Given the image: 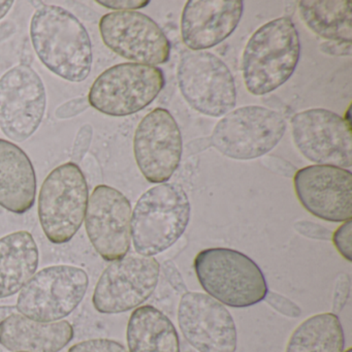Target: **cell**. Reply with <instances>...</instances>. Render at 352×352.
<instances>
[{
    "instance_id": "6da1fadb",
    "label": "cell",
    "mask_w": 352,
    "mask_h": 352,
    "mask_svg": "<svg viewBox=\"0 0 352 352\" xmlns=\"http://www.w3.org/2000/svg\"><path fill=\"white\" fill-rule=\"evenodd\" d=\"M30 38L41 63L55 75L72 83H81L90 75L91 41L71 12L42 3L32 16Z\"/></svg>"
},
{
    "instance_id": "7a4b0ae2",
    "label": "cell",
    "mask_w": 352,
    "mask_h": 352,
    "mask_svg": "<svg viewBox=\"0 0 352 352\" xmlns=\"http://www.w3.org/2000/svg\"><path fill=\"white\" fill-rule=\"evenodd\" d=\"M300 54L298 30L292 19L278 18L252 34L243 53V79L253 96H265L294 75Z\"/></svg>"
},
{
    "instance_id": "3957f363",
    "label": "cell",
    "mask_w": 352,
    "mask_h": 352,
    "mask_svg": "<svg viewBox=\"0 0 352 352\" xmlns=\"http://www.w3.org/2000/svg\"><path fill=\"white\" fill-rule=\"evenodd\" d=\"M190 210L188 195L177 183H162L146 191L131 213L135 252L152 257L168 250L184 234Z\"/></svg>"
},
{
    "instance_id": "277c9868",
    "label": "cell",
    "mask_w": 352,
    "mask_h": 352,
    "mask_svg": "<svg viewBox=\"0 0 352 352\" xmlns=\"http://www.w3.org/2000/svg\"><path fill=\"white\" fill-rule=\"evenodd\" d=\"M195 271L208 296L230 308L258 304L269 292L261 267L234 249L201 250L195 256Z\"/></svg>"
},
{
    "instance_id": "5b68a950",
    "label": "cell",
    "mask_w": 352,
    "mask_h": 352,
    "mask_svg": "<svg viewBox=\"0 0 352 352\" xmlns=\"http://www.w3.org/2000/svg\"><path fill=\"white\" fill-rule=\"evenodd\" d=\"M89 190L81 168L67 162L45 179L38 195V219L43 232L53 244L69 242L85 218Z\"/></svg>"
},
{
    "instance_id": "8992f818",
    "label": "cell",
    "mask_w": 352,
    "mask_h": 352,
    "mask_svg": "<svg viewBox=\"0 0 352 352\" xmlns=\"http://www.w3.org/2000/svg\"><path fill=\"white\" fill-rule=\"evenodd\" d=\"M166 85L164 72L153 65L120 63L106 69L90 88L88 102L113 117L135 114L149 106Z\"/></svg>"
},
{
    "instance_id": "52a82bcc",
    "label": "cell",
    "mask_w": 352,
    "mask_h": 352,
    "mask_svg": "<svg viewBox=\"0 0 352 352\" xmlns=\"http://www.w3.org/2000/svg\"><path fill=\"white\" fill-rule=\"evenodd\" d=\"M89 285L87 273L74 265L41 270L18 296V312L38 322H56L78 308Z\"/></svg>"
},
{
    "instance_id": "ba28073f",
    "label": "cell",
    "mask_w": 352,
    "mask_h": 352,
    "mask_svg": "<svg viewBox=\"0 0 352 352\" xmlns=\"http://www.w3.org/2000/svg\"><path fill=\"white\" fill-rule=\"evenodd\" d=\"M285 131L286 121L280 113L265 107L247 106L220 119L210 142L224 156L250 160L272 151Z\"/></svg>"
},
{
    "instance_id": "9c48e42d",
    "label": "cell",
    "mask_w": 352,
    "mask_h": 352,
    "mask_svg": "<svg viewBox=\"0 0 352 352\" xmlns=\"http://www.w3.org/2000/svg\"><path fill=\"white\" fill-rule=\"evenodd\" d=\"M177 77L183 98L201 114L218 118L236 107V88L232 72L216 55L207 51H185Z\"/></svg>"
},
{
    "instance_id": "30bf717a",
    "label": "cell",
    "mask_w": 352,
    "mask_h": 352,
    "mask_svg": "<svg viewBox=\"0 0 352 352\" xmlns=\"http://www.w3.org/2000/svg\"><path fill=\"white\" fill-rule=\"evenodd\" d=\"M160 263L138 253L113 261L100 275L92 305L102 314H120L149 300L157 287Z\"/></svg>"
},
{
    "instance_id": "8fae6325",
    "label": "cell",
    "mask_w": 352,
    "mask_h": 352,
    "mask_svg": "<svg viewBox=\"0 0 352 352\" xmlns=\"http://www.w3.org/2000/svg\"><path fill=\"white\" fill-rule=\"evenodd\" d=\"M47 108L44 82L26 63L0 78V129L11 141L22 143L40 127Z\"/></svg>"
},
{
    "instance_id": "7c38bea8",
    "label": "cell",
    "mask_w": 352,
    "mask_h": 352,
    "mask_svg": "<svg viewBox=\"0 0 352 352\" xmlns=\"http://www.w3.org/2000/svg\"><path fill=\"white\" fill-rule=\"evenodd\" d=\"M102 42L122 58L140 65H164L172 44L153 19L137 11L112 12L100 21Z\"/></svg>"
},
{
    "instance_id": "4fadbf2b",
    "label": "cell",
    "mask_w": 352,
    "mask_h": 352,
    "mask_svg": "<svg viewBox=\"0 0 352 352\" xmlns=\"http://www.w3.org/2000/svg\"><path fill=\"white\" fill-rule=\"evenodd\" d=\"M292 138L298 151L322 166H352L351 123L325 109H310L292 119Z\"/></svg>"
},
{
    "instance_id": "5bb4252c",
    "label": "cell",
    "mask_w": 352,
    "mask_h": 352,
    "mask_svg": "<svg viewBox=\"0 0 352 352\" xmlns=\"http://www.w3.org/2000/svg\"><path fill=\"white\" fill-rule=\"evenodd\" d=\"M182 152L180 129L168 110L154 109L142 119L133 138V153L146 180L154 184L170 180Z\"/></svg>"
},
{
    "instance_id": "9a60e30c",
    "label": "cell",
    "mask_w": 352,
    "mask_h": 352,
    "mask_svg": "<svg viewBox=\"0 0 352 352\" xmlns=\"http://www.w3.org/2000/svg\"><path fill=\"white\" fill-rule=\"evenodd\" d=\"M131 205L121 191L98 185L88 199L85 228L96 252L107 261L123 258L131 249Z\"/></svg>"
},
{
    "instance_id": "2e32d148",
    "label": "cell",
    "mask_w": 352,
    "mask_h": 352,
    "mask_svg": "<svg viewBox=\"0 0 352 352\" xmlns=\"http://www.w3.org/2000/svg\"><path fill=\"white\" fill-rule=\"evenodd\" d=\"M185 340L199 352H236V323L224 305L201 292H186L178 307Z\"/></svg>"
},
{
    "instance_id": "e0dca14e",
    "label": "cell",
    "mask_w": 352,
    "mask_h": 352,
    "mask_svg": "<svg viewBox=\"0 0 352 352\" xmlns=\"http://www.w3.org/2000/svg\"><path fill=\"white\" fill-rule=\"evenodd\" d=\"M294 186L300 205L319 219L345 222L352 218V174L333 166L314 164L296 170Z\"/></svg>"
},
{
    "instance_id": "ac0fdd59",
    "label": "cell",
    "mask_w": 352,
    "mask_h": 352,
    "mask_svg": "<svg viewBox=\"0 0 352 352\" xmlns=\"http://www.w3.org/2000/svg\"><path fill=\"white\" fill-rule=\"evenodd\" d=\"M242 0H189L181 17L183 43L191 51L213 48L238 28Z\"/></svg>"
},
{
    "instance_id": "d6986e66",
    "label": "cell",
    "mask_w": 352,
    "mask_h": 352,
    "mask_svg": "<svg viewBox=\"0 0 352 352\" xmlns=\"http://www.w3.org/2000/svg\"><path fill=\"white\" fill-rule=\"evenodd\" d=\"M74 337L67 320L38 322L16 313L0 322V345L11 352H59Z\"/></svg>"
},
{
    "instance_id": "ffe728a7",
    "label": "cell",
    "mask_w": 352,
    "mask_h": 352,
    "mask_svg": "<svg viewBox=\"0 0 352 352\" xmlns=\"http://www.w3.org/2000/svg\"><path fill=\"white\" fill-rule=\"evenodd\" d=\"M36 176L28 154L0 139V207L14 214L30 211L36 203Z\"/></svg>"
},
{
    "instance_id": "44dd1931",
    "label": "cell",
    "mask_w": 352,
    "mask_h": 352,
    "mask_svg": "<svg viewBox=\"0 0 352 352\" xmlns=\"http://www.w3.org/2000/svg\"><path fill=\"white\" fill-rule=\"evenodd\" d=\"M38 261V247L30 232L19 230L0 239V298L21 292L36 274Z\"/></svg>"
},
{
    "instance_id": "7402d4cb",
    "label": "cell",
    "mask_w": 352,
    "mask_h": 352,
    "mask_svg": "<svg viewBox=\"0 0 352 352\" xmlns=\"http://www.w3.org/2000/svg\"><path fill=\"white\" fill-rule=\"evenodd\" d=\"M129 352H180V339L174 323L151 305L138 307L127 323Z\"/></svg>"
},
{
    "instance_id": "603a6c76",
    "label": "cell",
    "mask_w": 352,
    "mask_h": 352,
    "mask_svg": "<svg viewBox=\"0 0 352 352\" xmlns=\"http://www.w3.org/2000/svg\"><path fill=\"white\" fill-rule=\"evenodd\" d=\"M298 10L302 21L317 36L351 44V3L348 0H302Z\"/></svg>"
},
{
    "instance_id": "cb8c5ba5",
    "label": "cell",
    "mask_w": 352,
    "mask_h": 352,
    "mask_svg": "<svg viewBox=\"0 0 352 352\" xmlns=\"http://www.w3.org/2000/svg\"><path fill=\"white\" fill-rule=\"evenodd\" d=\"M344 347L345 335L338 315L320 313L292 331L285 352H344Z\"/></svg>"
},
{
    "instance_id": "d4e9b609",
    "label": "cell",
    "mask_w": 352,
    "mask_h": 352,
    "mask_svg": "<svg viewBox=\"0 0 352 352\" xmlns=\"http://www.w3.org/2000/svg\"><path fill=\"white\" fill-rule=\"evenodd\" d=\"M67 352H129L119 342L111 339H90L72 346Z\"/></svg>"
},
{
    "instance_id": "484cf974",
    "label": "cell",
    "mask_w": 352,
    "mask_h": 352,
    "mask_svg": "<svg viewBox=\"0 0 352 352\" xmlns=\"http://www.w3.org/2000/svg\"><path fill=\"white\" fill-rule=\"evenodd\" d=\"M351 234L352 221L350 219L343 222L331 236L333 246L336 247L338 252L348 261H352Z\"/></svg>"
},
{
    "instance_id": "4316f807",
    "label": "cell",
    "mask_w": 352,
    "mask_h": 352,
    "mask_svg": "<svg viewBox=\"0 0 352 352\" xmlns=\"http://www.w3.org/2000/svg\"><path fill=\"white\" fill-rule=\"evenodd\" d=\"M263 300H265L274 310L281 313L284 316L290 317V318H298L302 315V310H300V307L296 302H292V300L285 298V296H281V294L269 290Z\"/></svg>"
},
{
    "instance_id": "83f0119b",
    "label": "cell",
    "mask_w": 352,
    "mask_h": 352,
    "mask_svg": "<svg viewBox=\"0 0 352 352\" xmlns=\"http://www.w3.org/2000/svg\"><path fill=\"white\" fill-rule=\"evenodd\" d=\"M351 290V279L348 274L341 273L336 279L333 296V313L337 315L341 312L347 302Z\"/></svg>"
},
{
    "instance_id": "f1b7e54d",
    "label": "cell",
    "mask_w": 352,
    "mask_h": 352,
    "mask_svg": "<svg viewBox=\"0 0 352 352\" xmlns=\"http://www.w3.org/2000/svg\"><path fill=\"white\" fill-rule=\"evenodd\" d=\"M92 135H94V129L91 125L85 124L80 129L74 143L73 152H72V158L75 164L81 162L87 153L91 144Z\"/></svg>"
},
{
    "instance_id": "f546056e",
    "label": "cell",
    "mask_w": 352,
    "mask_h": 352,
    "mask_svg": "<svg viewBox=\"0 0 352 352\" xmlns=\"http://www.w3.org/2000/svg\"><path fill=\"white\" fill-rule=\"evenodd\" d=\"M294 230L309 239H314V240L329 241L331 240L333 232L325 228L320 224L314 223L311 221H298L294 224Z\"/></svg>"
},
{
    "instance_id": "4dcf8cb0",
    "label": "cell",
    "mask_w": 352,
    "mask_h": 352,
    "mask_svg": "<svg viewBox=\"0 0 352 352\" xmlns=\"http://www.w3.org/2000/svg\"><path fill=\"white\" fill-rule=\"evenodd\" d=\"M88 98H78L65 102L55 111V116L58 119H69L82 114L89 108Z\"/></svg>"
},
{
    "instance_id": "1f68e13d",
    "label": "cell",
    "mask_w": 352,
    "mask_h": 352,
    "mask_svg": "<svg viewBox=\"0 0 352 352\" xmlns=\"http://www.w3.org/2000/svg\"><path fill=\"white\" fill-rule=\"evenodd\" d=\"M96 3L107 8V9L115 10L116 12L135 11V10L143 9L149 5V0H114V1H104L98 0Z\"/></svg>"
},
{
    "instance_id": "d6a6232c",
    "label": "cell",
    "mask_w": 352,
    "mask_h": 352,
    "mask_svg": "<svg viewBox=\"0 0 352 352\" xmlns=\"http://www.w3.org/2000/svg\"><path fill=\"white\" fill-rule=\"evenodd\" d=\"M162 271H164V276H166L168 283L172 285V287L174 288L178 294H184L188 292V289H187L186 285H185L184 280H183L180 272L178 271V269H177L176 265H174L173 261H164V265H162Z\"/></svg>"
},
{
    "instance_id": "836d02e7",
    "label": "cell",
    "mask_w": 352,
    "mask_h": 352,
    "mask_svg": "<svg viewBox=\"0 0 352 352\" xmlns=\"http://www.w3.org/2000/svg\"><path fill=\"white\" fill-rule=\"evenodd\" d=\"M351 44L341 42H327L320 45V50L331 56H351Z\"/></svg>"
},
{
    "instance_id": "e575fe53",
    "label": "cell",
    "mask_w": 352,
    "mask_h": 352,
    "mask_svg": "<svg viewBox=\"0 0 352 352\" xmlns=\"http://www.w3.org/2000/svg\"><path fill=\"white\" fill-rule=\"evenodd\" d=\"M273 158L274 162H272L270 157H267V160L272 162L269 164H265L270 170L286 177H292L296 173V166H292L289 162H285V160H281V158Z\"/></svg>"
},
{
    "instance_id": "d590c367",
    "label": "cell",
    "mask_w": 352,
    "mask_h": 352,
    "mask_svg": "<svg viewBox=\"0 0 352 352\" xmlns=\"http://www.w3.org/2000/svg\"><path fill=\"white\" fill-rule=\"evenodd\" d=\"M14 32H15V25L10 21L6 22L3 25H0V41L6 40Z\"/></svg>"
},
{
    "instance_id": "8d00e7d4",
    "label": "cell",
    "mask_w": 352,
    "mask_h": 352,
    "mask_svg": "<svg viewBox=\"0 0 352 352\" xmlns=\"http://www.w3.org/2000/svg\"><path fill=\"white\" fill-rule=\"evenodd\" d=\"M16 313H18L16 306H0V322Z\"/></svg>"
},
{
    "instance_id": "74e56055",
    "label": "cell",
    "mask_w": 352,
    "mask_h": 352,
    "mask_svg": "<svg viewBox=\"0 0 352 352\" xmlns=\"http://www.w3.org/2000/svg\"><path fill=\"white\" fill-rule=\"evenodd\" d=\"M13 5V0H8V1H1L0 0V20L3 19L7 16Z\"/></svg>"
},
{
    "instance_id": "f35d334b",
    "label": "cell",
    "mask_w": 352,
    "mask_h": 352,
    "mask_svg": "<svg viewBox=\"0 0 352 352\" xmlns=\"http://www.w3.org/2000/svg\"><path fill=\"white\" fill-rule=\"evenodd\" d=\"M344 352H352V349H351V348H348V349L346 350V351H344Z\"/></svg>"
}]
</instances>
